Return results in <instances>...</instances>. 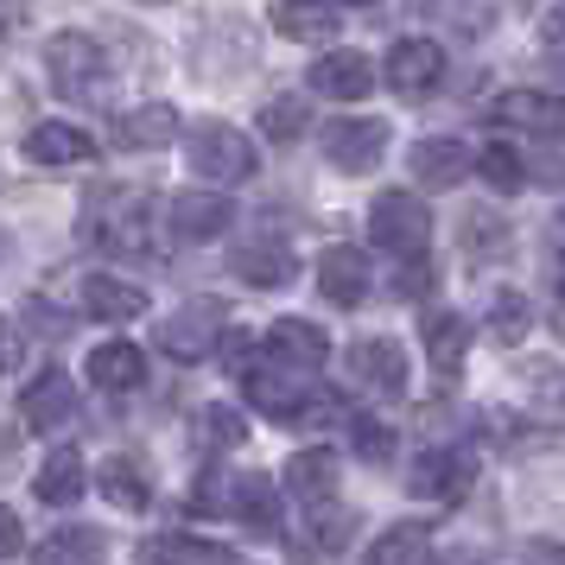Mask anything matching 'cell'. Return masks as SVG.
I'll return each mask as SVG.
<instances>
[{"instance_id": "1", "label": "cell", "mask_w": 565, "mask_h": 565, "mask_svg": "<svg viewBox=\"0 0 565 565\" xmlns=\"http://www.w3.org/2000/svg\"><path fill=\"white\" fill-rule=\"evenodd\" d=\"M184 153H191V172L204 184H242L255 179V140L230 121H198V128L184 134Z\"/></svg>"}, {"instance_id": "2", "label": "cell", "mask_w": 565, "mask_h": 565, "mask_svg": "<svg viewBox=\"0 0 565 565\" xmlns=\"http://www.w3.org/2000/svg\"><path fill=\"white\" fill-rule=\"evenodd\" d=\"M45 77L64 103H89L108 77V52L89 39V32H57L52 45H45Z\"/></svg>"}, {"instance_id": "3", "label": "cell", "mask_w": 565, "mask_h": 565, "mask_svg": "<svg viewBox=\"0 0 565 565\" xmlns=\"http://www.w3.org/2000/svg\"><path fill=\"white\" fill-rule=\"evenodd\" d=\"M242 387H248V401L267 419H318V413L331 407V401H311L306 369H292V362H248Z\"/></svg>"}, {"instance_id": "4", "label": "cell", "mask_w": 565, "mask_h": 565, "mask_svg": "<svg viewBox=\"0 0 565 565\" xmlns=\"http://www.w3.org/2000/svg\"><path fill=\"white\" fill-rule=\"evenodd\" d=\"M369 235L387 255H419L433 242V210L419 204V198H407V191H382L369 204Z\"/></svg>"}, {"instance_id": "5", "label": "cell", "mask_w": 565, "mask_h": 565, "mask_svg": "<svg viewBox=\"0 0 565 565\" xmlns=\"http://www.w3.org/2000/svg\"><path fill=\"white\" fill-rule=\"evenodd\" d=\"M216 337H223V306L216 299H198V306L172 311V318H159L153 324V350L172 362H204L216 350Z\"/></svg>"}, {"instance_id": "6", "label": "cell", "mask_w": 565, "mask_h": 565, "mask_svg": "<svg viewBox=\"0 0 565 565\" xmlns=\"http://www.w3.org/2000/svg\"><path fill=\"white\" fill-rule=\"evenodd\" d=\"M71 419H77V382L52 362V369H39L26 382V394H20V426L39 433V438H52L57 426H71Z\"/></svg>"}, {"instance_id": "7", "label": "cell", "mask_w": 565, "mask_h": 565, "mask_svg": "<svg viewBox=\"0 0 565 565\" xmlns=\"http://www.w3.org/2000/svg\"><path fill=\"white\" fill-rule=\"evenodd\" d=\"M387 153V121H369V115H343V121H324V159L337 172H369L382 166Z\"/></svg>"}, {"instance_id": "8", "label": "cell", "mask_w": 565, "mask_h": 565, "mask_svg": "<svg viewBox=\"0 0 565 565\" xmlns=\"http://www.w3.org/2000/svg\"><path fill=\"white\" fill-rule=\"evenodd\" d=\"M350 375H356L369 394L401 401V394H407V350H401L394 337H356V343H350Z\"/></svg>"}, {"instance_id": "9", "label": "cell", "mask_w": 565, "mask_h": 565, "mask_svg": "<svg viewBox=\"0 0 565 565\" xmlns=\"http://www.w3.org/2000/svg\"><path fill=\"white\" fill-rule=\"evenodd\" d=\"M382 71H387L394 96H433L438 83H445V52H438L433 39H401Z\"/></svg>"}, {"instance_id": "10", "label": "cell", "mask_w": 565, "mask_h": 565, "mask_svg": "<svg viewBox=\"0 0 565 565\" xmlns=\"http://www.w3.org/2000/svg\"><path fill=\"white\" fill-rule=\"evenodd\" d=\"M166 223L179 242H216V235L235 223V204L223 191H179L172 204H166Z\"/></svg>"}, {"instance_id": "11", "label": "cell", "mask_w": 565, "mask_h": 565, "mask_svg": "<svg viewBox=\"0 0 565 565\" xmlns=\"http://www.w3.org/2000/svg\"><path fill=\"white\" fill-rule=\"evenodd\" d=\"M172 140H179V108L172 103H140L115 115V147L121 153H159Z\"/></svg>"}, {"instance_id": "12", "label": "cell", "mask_w": 565, "mask_h": 565, "mask_svg": "<svg viewBox=\"0 0 565 565\" xmlns=\"http://www.w3.org/2000/svg\"><path fill=\"white\" fill-rule=\"evenodd\" d=\"M413 179L426 184V191H451V184H463L470 172H477V153L463 147V140H445V134H433V140H419L413 147Z\"/></svg>"}, {"instance_id": "13", "label": "cell", "mask_w": 565, "mask_h": 565, "mask_svg": "<svg viewBox=\"0 0 565 565\" xmlns=\"http://www.w3.org/2000/svg\"><path fill=\"white\" fill-rule=\"evenodd\" d=\"M306 83L318 89V96H331V103H362V96L375 89V64H369L362 52H324L306 71Z\"/></svg>"}, {"instance_id": "14", "label": "cell", "mask_w": 565, "mask_h": 565, "mask_svg": "<svg viewBox=\"0 0 565 565\" xmlns=\"http://www.w3.org/2000/svg\"><path fill=\"white\" fill-rule=\"evenodd\" d=\"M83 306L89 318H103V324H134V318H147V286L121 280V274H89L83 280Z\"/></svg>"}, {"instance_id": "15", "label": "cell", "mask_w": 565, "mask_h": 565, "mask_svg": "<svg viewBox=\"0 0 565 565\" xmlns=\"http://www.w3.org/2000/svg\"><path fill=\"white\" fill-rule=\"evenodd\" d=\"M407 489L419 502H458L463 489H470V458H458V451H426L407 470Z\"/></svg>"}, {"instance_id": "16", "label": "cell", "mask_w": 565, "mask_h": 565, "mask_svg": "<svg viewBox=\"0 0 565 565\" xmlns=\"http://www.w3.org/2000/svg\"><path fill=\"white\" fill-rule=\"evenodd\" d=\"M318 292L331 306H362L369 299V255L362 248H324V260H318Z\"/></svg>"}, {"instance_id": "17", "label": "cell", "mask_w": 565, "mask_h": 565, "mask_svg": "<svg viewBox=\"0 0 565 565\" xmlns=\"http://www.w3.org/2000/svg\"><path fill=\"white\" fill-rule=\"evenodd\" d=\"M26 159L32 166H89L96 159V140L83 128H71V121H39L26 134Z\"/></svg>"}, {"instance_id": "18", "label": "cell", "mask_w": 565, "mask_h": 565, "mask_svg": "<svg viewBox=\"0 0 565 565\" xmlns=\"http://www.w3.org/2000/svg\"><path fill=\"white\" fill-rule=\"evenodd\" d=\"M83 489H89V463L77 451H52V458L39 463V477H32V495L45 502V509H77Z\"/></svg>"}, {"instance_id": "19", "label": "cell", "mask_w": 565, "mask_h": 565, "mask_svg": "<svg viewBox=\"0 0 565 565\" xmlns=\"http://www.w3.org/2000/svg\"><path fill=\"white\" fill-rule=\"evenodd\" d=\"M337 477H343V463H337V451H324V445H311V451H292V458H286V489H292L306 509L311 502H331Z\"/></svg>"}, {"instance_id": "20", "label": "cell", "mask_w": 565, "mask_h": 565, "mask_svg": "<svg viewBox=\"0 0 565 565\" xmlns=\"http://www.w3.org/2000/svg\"><path fill=\"white\" fill-rule=\"evenodd\" d=\"M502 128H527V134H565V108L553 103V96H540V89H509V96H495V108H489Z\"/></svg>"}, {"instance_id": "21", "label": "cell", "mask_w": 565, "mask_h": 565, "mask_svg": "<svg viewBox=\"0 0 565 565\" xmlns=\"http://www.w3.org/2000/svg\"><path fill=\"white\" fill-rule=\"evenodd\" d=\"M267 350H274V362H292V369H318V362L331 356V337H324V324H306V318H280L274 331H267Z\"/></svg>"}, {"instance_id": "22", "label": "cell", "mask_w": 565, "mask_h": 565, "mask_svg": "<svg viewBox=\"0 0 565 565\" xmlns=\"http://www.w3.org/2000/svg\"><path fill=\"white\" fill-rule=\"evenodd\" d=\"M89 382L103 387V394H134V387L147 382V350L140 343H103L96 356H89Z\"/></svg>"}, {"instance_id": "23", "label": "cell", "mask_w": 565, "mask_h": 565, "mask_svg": "<svg viewBox=\"0 0 565 565\" xmlns=\"http://www.w3.org/2000/svg\"><path fill=\"white\" fill-rule=\"evenodd\" d=\"M223 509H230L242 527H255V534H280V495H274V477H235Z\"/></svg>"}, {"instance_id": "24", "label": "cell", "mask_w": 565, "mask_h": 565, "mask_svg": "<svg viewBox=\"0 0 565 565\" xmlns=\"http://www.w3.org/2000/svg\"><path fill=\"white\" fill-rule=\"evenodd\" d=\"M419 337H426V362L438 375H458L463 350H470V324L458 311H419Z\"/></svg>"}, {"instance_id": "25", "label": "cell", "mask_w": 565, "mask_h": 565, "mask_svg": "<svg viewBox=\"0 0 565 565\" xmlns=\"http://www.w3.org/2000/svg\"><path fill=\"white\" fill-rule=\"evenodd\" d=\"M235 274L248 286H292L299 280V260L286 242H248V248H235Z\"/></svg>"}, {"instance_id": "26", "label": "cell", "mask_w": 565, "mask_h": 565, "mask_svg": "<svg viewBox=\"0 0 565 565\" xmlns=\"http://www.w3.org/2000/svg\"><path fill=\"white\" fill-rule=\"evenodd\" d=\"M274 26L286 39H299V45H324V39H337V7H324V0H274Z\"/></svg>"}, {"instance_id": "27", "label": "cell", "mask_w": 565, "mask_h": 565, "mask_svg": "<svg viewBox=\"0 0 565 565\" xmlns=\"http://www.w3.org/2000/svg\"><path fill=\"white\" fill-rule=\"evenodd\" d=\"M426 540H433L426 521H394L387 534H375V546L362 553V565H426Z\"/></svg>"}, {"instance_id": "28", "label": "cell", "mask_w": 565, "mask_h": 565, "mask_svg": "<svg viewBox=\"0 0 565 565\" xmlns=\"http://www.w3.org/2000/svg\"><path fill=\"white\" fill-rule=\"evenodd\" d=\"M96 489H103V502H115V509H128V514H140L147 502H153V483L140 477V463L134 458H103Z\"/></svg>"}, {"instance_id": "29", "label": "cell", "mask_w": 565, "mask_h": 565, "mask_svg": "<svg viewBox=\"0 0 565 565\" xmlns=\"http://www.w3.org/2000/svg\"><path fill=\"white\" fill-rule=\"evenodd\" d=\"M140 559L147 565H235V553L210 546V540H191V534H159L140 546Z\"/></svg>"}, {"instance_id": "30", "label": "cell", "mask_w": 565, "mask_h": 565, "mask_svg": "<svg viewBox=\"0 0 565 565\" xmlns=\"http://www.w3.org/2000/svg\"><path fill=\"white\" fill-rule=\"evenodd\" d=\"M108 540L96 527H57L45 546H39V565H103Z\"/></svg>"}, {"instance_id": "31", "label": "cell", "mask_w": 565, "mask_h": 565, "mask_svg": "<svg viewBox=\"0 0 565 565\" xmlns=\"http://www.w3.org/2000/svg\"><path fill=\"white\" fill-rule=\"evenodd\" d=\"M477 172H483L495 191H521V184H527V166H521V153H514L509 140H489L483 153H477Z\"/></svg>"}, {"instance_id": "32", "label": "cell", "mask_w": 565, "mask_h": 565, "mask_svg": "<svg viewBox=\"0 0 565 565\" xmlns=\"http://www.w3.org/2000/svg\"><path fill=\"white\" fill-rule=\"evenodd\" d=\"M534 324V306L521 299V292H495V306H489V337L495 343H521Z\"/></svg>"}, {"instance_id": "33", "label": "cell", "mask_w": 565, "mask_h": 565, "mask_svg": "<svg viewBox=\"0 0 565 565\" xmlns=\"http://www.w3.org/2000/svg\"><path fill=\"white\" fill-rule=\"evenodd\" d=\"M198 438H204V445H216V451H230V445H242V438H248V419L216 401V407L198 413Z\"/></svg>"}, {"instance_id": "34", "label": "cell", "mask_w": 565, "mask_h": 565, "mask_svg": "<svg viewBox=\"0 0 565 565\" xmlns=\"http://www.w3.org/2000/svg\"><path fill=\"white\" fill-rule=\"evenodd\" d=\"M260 134L267 140H299L306 134V103L299 96H274V103L260 108Z\"/></svg>"}, {"instance_id": "35", "label": "cell", "mask_w": 565, "mask_h": 565, "mask_svg": "<svg viewBox=\"0 0 565 565\" xmlns=\"http://www.w3.org/2000/svg\"><path fill=\"white\" fill-rule=\"evenodd\" d=\"M350 438H356V451L369 463H387L394 458V433H387L382 419H369V413H356V419H350Z\"/></svg>"}, {"instance_id": "36", "label": "cell", "mask_w": 565, "mask_h": 565, "mask_svg": "<svg viewBox=\"0 0 565 565\" xmlns=\"http://www.w3.org/2000/svg\"><path fill=\"white\" fill-rule=\"evenodd\" d=\"M311 527H318V546H343L350 540V514L337 509V502H311Z\"/></svg>"}, {"instance_id": "37", "label": "cell", "mask_w": 565, "mask_h": 565, "mask_svg": "<svg viewBox=\"0 0 565 565\" xmlns=\"http://www.w3.org/2000/svg\"><path fill=\"white\" fill-rule=\"evenodd\" d=\"M20 362H26V331L13 318H0V375H13Z\"/></svg>"}, {"instance_id": "38", "label": "cell", "mask_w": 565, "mask_h": 565, "mask_svg": "<svg viewBox=\"0 0 565 565\" xmlns=\"http://www.w3.org/2000/svg\"><path fill=\"white\" fill-rule=\"evenodd\" d=\"M20 546H26V527H20V514L0 502V559H13Z\"/></svg>"}, {"instance_id": "39", "label": "cell", "mask_w": 565, "mask_h": 565, "mask_svg": "<svg viewBox=\"0 0 565 565\" xmlns=\"http://www.w3.org/2000/svg\"><path fill=\"white\" fill-rule=\"evenodd\" d=\"M401 292H433V267H426V274H419V267L401 274Z\"/></svg>"}, {"instance_id": "40", "label": "cell", "mask_w": 565, "mask_h": 565, "mask_svg": "<svg viewBox=\"0 0 565 565\" xmlns=\"http://www.w3.org/2000/svg\"><path fill=\"white\" fill-rule=\"evenodd\" d=\"M546 39H553V45H565V0L546 13Z\"/></svg>"}, {"instance_id": "41", "label": "cell", "mask_w": 565, "mask_h": 565, "mask_svg": "<svg viewBox=\"0 0 565 565\" xmlns=\"http://www.w3.org/2000/svg\"><path fill=\"white\" fill-rule=\"evenodd\" d=\"M559 299H565V260H559Z\"/></svg>"}, {"instance_id": "42", "label": "cell", "mask_w": 565, "mask_h": 565, "mask_svg": "<svg viewBox=\"0 0 565 565\" xmlns=\"http://www.w3.org/2000/svg\"><path fill=\"white\" fill-rule=\"evenodd\" d=\"M546 565H565V559H559V553H546Z\"/></svg>"}, {"instance_id": "43", "label": "cell", "mask_w": 565, "mask_h": 565, "mask_svg": "<svg viewBox=\"0 0 565 565\" xmlns=\"http://www.w3.org/2000/svg\"><path fill=\"white\" fill-rule=\"evenodd\" d=\"M559 242H565V210H559Z\"/></svg>"}, {"instance_id": "44", "label": "cell", "mask_w": 565, "mask_h": 565, "mask_svg": "<svg viewBox=\"0 0 565 565\" xmlns=\"http://www.w3.org/2000/svg\"><path fill=\"white\" fill-rule=\"evenodd\" d=\"M350 7H375V0H350Z\"/></svg>"}, {"instance_id": "45", "label": "cell", "mask_w": 565, "mask_h": 565, "mask_svg": "<svg viewBox=\"0 0 565 565\" xmlns=\"http://www.w3.org/2000/svg\"><path fill=\"white\" fill-rule=\"evenodd\" d=\"M153 7H159V0H153Z\"/></svg>"}]
</instances>
